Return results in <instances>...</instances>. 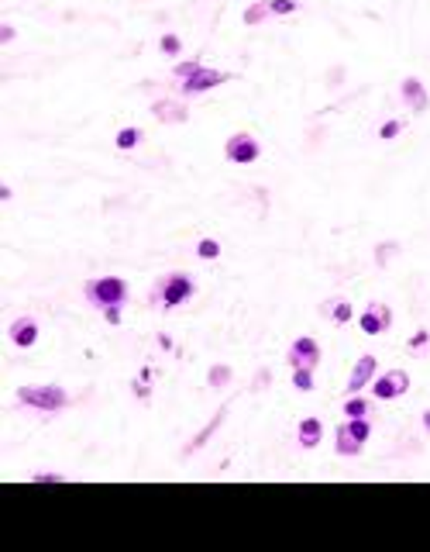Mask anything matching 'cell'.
<instances>
[{
  "label": "cell",
  "mask_w": 430,
  "mask_h": 552,
  "mask_svg": "<svg viewBox=\"0 0 430 552\" xmlns=\"http://www.w3.org/2000/svg\"><path fill=\"white\" fill-rule=\"evenodd\" d=\"M196 294V280L193 273H183V269H176V273H162L155 283L148 287V304L158 307V311H176V307H183L186 300Z\"/></svg>",
  "instance_id": "obj_1"
},
{
  "label": "cell",
  "mask_w": 430,
  "mask_h": 552,
  "mask_svg": "<svg viewBox=\"0 0 430 552\" xmlns=\"http://www.w3.org/2000/svg\"><path fill=\"white\" fill-rule=\"evenodd\" d=\"M73 397L59 386V383H28L14 393V408L18 411H39V415H55L62 408H69Z\"/></svg>",
  "instance_id": "obj_2"
},
{
  "label": "cell",
  "mask_w": 430,
  "mask_h": 552,
  "mask_svg": "<svg viewBox=\"0 0 430 552\" xmlns=\"http://www.w3.org/2000/svg\"><path fill=\"white\" fill-rule=\"evenodd\" d=\"M83 297L90 307L97 311H107V307H124L131 297V287L120 280V276H93L83 283Z\"/></svg>",
  "instance_id": "obj_3"
},
{
  "label": "cell",
  "mask_w": 430,
  "mask_h": 552,
  "mask_svg": "<svg viewBox=\"0 0 430 552\" xmlns=\"http://www.w3.org/2000/svg\"><path fill=\"white\" fill-rule=\"evenodd\" d=\"M368 435H372V418H348V422H341L338 431H334V452L338 456H358L365 449Z\"/></svg>",
  "instance_id": "obj_4"
},
{
  "label": "cell",
  "mask_w": 430,
  "mask_h": 552,
  "mask_svg": "<svg viewBox=\"0 0 430 552\" xmlns=\"http://www.w3.org/2000/svg\"><path fill=\"white\" fill-rule=\"evenodd\" d=\"M410 393V373L406 370H386L372 380V397L375 400H396V397H406Z\"/></svg>",
  "instance_id": "obj_5"
},
{
  "label": "cell",
  "mask_w": 430,
  "mask_h": 552,
  "mask_svg": "<svg viewBox=\"0 0 430 552\" xmlns=\"http://www.w3.org/2000/svg\"><path fill=\"white\" fill-rule=\"evenodd\" d=\"M224 156L237 163V166H248V163H255L258 156H262V142L255 138V135H248V131H235L228 142H224Z\"/></svg>",
  "instance_id": "obj_6"
},
{
  "label": "cell",
  "mask_w": 430,
  "mask_h": 552,
  "mask_svg": "<svg viewBox=\"0 0 430 552\" xmlns=\"http://www.w3.org/2000/svg\"><path fill=\"white\" fill-rule=\"evenodd\" d=\"M228 80H231V73H224V69H214V66H200L196 73H190V76L179 83V90H183L186 97H196V93H207V90L228 83Z\"/></svg>",
  "instance_id": "obj_7"
},
{
  "label": "cell",
  "mask_w": 430,
  "mask_h": 552,
  "mask_svg": "<svg viewBox=\"0 0 430 552\" xmlns=\"http://www.w3.org/2000/svg\"><path fill=\"white\" fill-rule=\"evenodd\" d=\"M320 345H317V339H310V335H300V339L289 345V352H286V359H289V366L293 370H317L320 366Z\"/></svg>",
  "instance_id": "obj_8"
},
{
  "label": "cell",
  "mask_w": 430,
  "mask_h": 552,
  "mask_svg": "<svg viewBox=\"0 0 430 552\" xmlns=\"http://www.w3.org/2000/svg\"><path fill=\"white\" fill-rule=\"evenodd\" d=\"M392 325V311L386 304H379V300H372L361 314H358V328L365 332V335H386Z\"/></svg>",
  "instance_id": "obj_9"
},
{
  "label": "cell",
  "mask_w": 430,
  "mask_h": 552,
  "mask_svg": "<svg viewBox=\"0 0 430 552\" xmlns=\"http://www.w3.org/2000/svg\"><path fill=\"white\" fill-rule=\"evenodd\" d=\"M39 335H41V328L32 314H21V318H14V321L7 325V339L14 342L18 349H32V345L39 342Z\"/></svg>",
  "instance_id": "obj_10"
},
{
  "label": "cell",
  "mask_w": 430,
  "mask_h": 552,
  "mask_svg": "<svg viewBox=\"0 0 430 552\" xmlns=\"http://www.w3.org/2000/svg\"><path fill=\"white\" fill-rule=\"evenodd\" d=\"M379 377V359L375 356H358V363H354L352 377H348V393H361L365 386H372V380Z\"/></svg>",
  "instance_id": "obj_11"
},
{
  "label": "cell",
  "mask_w": 430,
  "mask_h": 552,
  "mask_svg": "<svg viewBox=\"0 0 430 552\" xmlns=\"http://www.w3.org/2000/svg\"><path fill=\"white\" fill-rule=\"evenodd\" d=\"M399 97H403V104L413 111V114H424L430 107V93H427V86L420 83L417 76H406L403 83H399Z\"/></svg>",
  "instance_id": "obj_12"
},
{
  "label": "cell",
  "mask_w": 430,
  "mask_h": 552,
  "mask_svg": "<svg viewBox=\"0 0 430 552\" xmlns=\"http://www.w3.org/2000/svg\"><path fill=\"white\" fill-rule=\"evenodd\" d=\"M152 114H155V121H162V125H186L190 121V111L179 100H155Z\"/></svg>",
  "instance_id": "obj_13"
},
{
  "label": "cell",
  "mask_w": 430,
  "mask_h": 552,
  "mask_svg": "<svg viewBox=\"0 0 430 552\" xmlns=\"http://www.w3.org/2000/svg\"><path fill=\"white\" fill-rule=\"evenodd\" d=\"M320 314H324L327 321H334V325H348L354 318V307L348 297H327L320 304Z\"/></svg>",
  "instance_id": "obj_14"
},
{
  "label": "cell",
  "mask_w": 430,
  "mask_h": 552,
  "mask_svg": "<svg viewBox=\"0 0 430 552\" xmlns=\"http://www.w3.org/2000/svg\"><path fill=\"white\" fill-rule=\"evenodd\" d=\"M320 438H324L320 418H303V422L296 425V442H300V449H317Z\"/></svg>",
  "instance_id": "obj_15"
},
{
  "label": "cell",
  "mask_w": 430,
  "mask_h": 552,
  "mask_svg": "<svg viewBox=\"0 0 430 552\" xmlns=\"http://www.w3.org/2000/svg\"><path fill=\"white\" fill-rule=\"evenodd\" d=\"M141 142H145V131H141V128H120L118 131V138H114V145H118L120 152H131V149H138V145H141Z\"/></svg>",
  "instance_id": "obj_16"
},
{
  "label": "cell",
  "mask_w": 430,
  "mask_h": 552,
  "mask_svg": "<svg viewBox=\"0 0 430 552\" xmlns=\"http://www.w3.org/2000/svg\"><path fill=\"white\" fill-rule=\"evenodd\" d=\"M345 415H348V418H372V400L361 397V393H352V397L345 400Z\"/></svg>",
  "instance_id": "obj_17"
},
{
  "label": "cell",
  "mask_w": 430,
  "mask_h": 552,
  "mask_svg": "<svg viewBox=\"0 0 430 552\" xmlns=\"http://www.w3.org/2000/svg\"><path fill=\"white\" fill-rule=\"evenodd\" d=\"M224 415H228V408H217V415H214V422H210V425L203 428V431L196 435L193 442H190V449H186V456H190V452H196V449H200V445H203V442H207V438H210V435H214V431L221 428V422H224Z\"/></svg>",
  "instance_id": "obj_18"
},
{
  "label": "cell",
  "mask_w": 430,
  "mask_h": 552,
  "mask_svg": "<svg viewBox=\"0 0 430 552\" xmlns=\"http://www.w3.org/2000/svg\"><path fill=\"white\" fill-rule=\"evenodd\" d=\"M272 18V11H269V4H251L248 11H244V25H258V21H269Z\"/></svg>",
  "instance_id": "obj_19"
},
{
  "label": "cell",
  "mask_w": 430,
  "mask_h": 552,
  "mask_svg": "<svg viewBox=\"0 0 430 552\" xmlns=\"http://www.w3.org/2000/svg\"><path fill=\"white\" fill-rule=\"evenodd\" d=\"M265 4H269L272 18H289V14L300 11V0H265Z\"/></svg>",
  "instance_id": "obj_20"
},
{
  "label": "cell",
  "mask_w": 430,
  "mask_h": 552,
  "mask_svg": "<svg viewBox=\"0 0 430 552\" xmlns=\"http://www.w3.org/2000/svg\"><path fill=\"white\" fill-rule=\"evenodd\" d=\"M313 373H317V370H293V386H296L300 393H310L313 390Z\"/></svg>",
  "instance_id": "obj_21"
},
{
  "label": "cell",
  "mask_w": 430,
  "mask_h": 552,
  "mask_svg": "<svg viewBox=\"0 0 430 552\" xmlns=\"http://www.w3.org/2000/svg\"><path fill=\"white\" fill-rule=\"evenodd\" d=\"M196 255H200V259H217V255H221V242H217V238H200V242H196Z\"/></svg>",
  "instance_id": "obj_22"
},
{
  "label": "cell",
  "mask_w": 430,
  "mask_h": 552,
  "mask_svg": "<svg viewBox=\"0 0 430 552\" xmlns=\"http://www.w3.org/2000/svg\"><path fill=\"white\" fill-rule=\"evenodd\" d=\"M200 66H203V62H200V59H186V62H176V66H172V76H176V80H179V83H183V80H186V76H190V73H196V69H200Z\"/></svg>",
  "instance_id": "obj_23"
},
{
  "label": "cell",
  "mask_w": 430,
  "mask_h": 552,
  "mask_svg": "<svg viewBox=\"0 0 430 552\" xmlns=\"http://www.w3.org/2000/svg\"><path fill=\"white\" fill-rule=\"evenodd\" d=\"M69 476L66 473H52V469H39V473H32V483H66Z\"/></svg>",
  "instance_id": "obj_24"
},
{
  "label": "cell",
  "mask_w": 430,
  "mask_h": 552,
  "mask_svg": "<svg viewBox=\"0 0 430 552\" xmlns=\"http://www.w3.org/2000/svg\"><path fill=\"white\" fill-rule=\"evenodd\" d=\"M403 131H406V121L392 118V121H386V125L379 128V138H386V142H389V138H396V135H403Z\"/></svg>",
  "instance_id": "obj_25"
},
{
  "label": "cell",
  "mask_w": 430,
  "mask_h": 552,
  "mask_svg": "<svg viewBox=\"0 0 430 552\" xmlns=\"http://www.w3.org/2000/svg\"><path fill=\"white\" fill-rule=\"evenodd\" d=\"M158 48H162L165 55H179V52H183V42H179V35H162V39H158Z\"/></svg>",
  "instance_id": "obj_26"
},
{
  "label": "cell",
  "mask_w": 430,
  "mask_h": 552,
  "mask_svg": "<svg viewBox=\"0 0 430 552\" xmlns=\"http://www.w3.org/2000/svg\"><path fill=\"white\" fill-rule=\"evenodd\" d=\"M207 383H210V386H228V383H231V370H228V366H214L210 377H207Z\"/></svg>",
  "instance_id": "obj_27"
},
{
  "label": "cell",
  "mask_w": 430,
  "mask_h": 552,
  "mask_svg": "<svg viewBox=\"0 0 430 552\" xmlns=\"http://www.w3.org/2000/svg\"><path fill=\"white\" fill-rule=\"evenodd\" d=\"M406 349H410V352H424V349H430V332L427 328H420L413 339L406 342Z\"/></svg>",
  "instance_id": "obj_28"
},
{
  "label": "cell",
  "mask_w": 430,
  "mask_h": 552,
  "mask_svg": "<svg viewBox=\"0 0 430 552\" xmlns=\"http://www.w3.org/2000/svg\"><path fill=\"white\" fill-rule=\"evenodd\" d=\"M272 383V373L269 370H262V373H255V380H251V390H265Z\"/></svg>",
  "instance_id": "obj_29"
},
{
  "label": "cell",
  "mask_w": 430,
  "mask_h": 552,
  "mask_svg": "<svg viewBox=\"0 0 430 552\" xmlns=\"http://www.w3.org/2000/svg\"><path fill=\"white\" fill-rule=\"evenodd\" d=\"M120 314H124V307H107V311H104V321H107V325H120Z\"/></svg>",
  "instance_id": "obj_30"
},
{
  "label": "cell",
  "mask_w": 430,
  "mask_h": 552,
  "mask_svg": "<svg viewBox=\"0 0 430 552\" xmlns=\"http://www.w3.org/2000/svg\"><path fill=\"white\" fill-rule=\"evenodd\" d=\"M14 35H18V32L11 28V21H4V25H0V42L7 45V42H11V39H14Z\"/></svg>",
  "instance_id": "obj_31"
},
{
  "label": "cell",
  "mask_w": 430,
  "mask_h": 552,
  "mask_svg": "<svg viewBox=\"0 0 430 552\" xmlns=\"http://www.w3.org/2000/svg\"><path fill=\"white\" fill-rule=\"evenodd\" d=\"M420 422H424V428H427V431H430V408H427V411H424V418H420Z\"/></svg>",
  "instance_id": "obj_32"
}]
</instances>
